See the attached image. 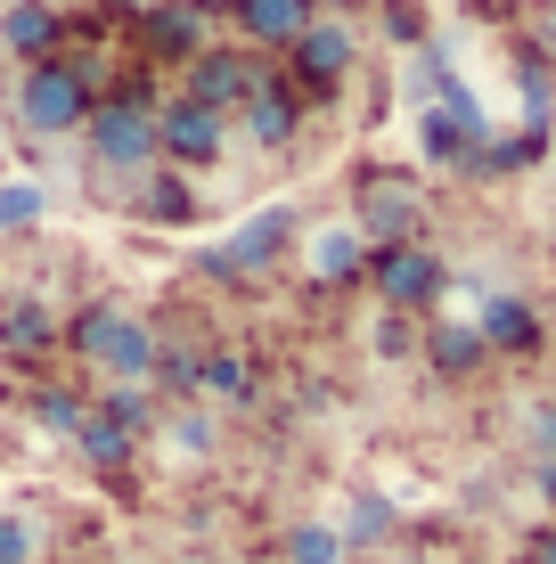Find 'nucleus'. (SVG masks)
<instances>
[{
    "label": "nucleus",
    "mask_w": 556,
    "mask_h": 564,
    "mask_svg": "<svg viewBox=\"0 0 556 564\" xmlns=\"http://www.w3.org/2000/svg\"><path fill=\"white\" fill-rule=\"evenodd\" d=\"M295 238H303V213H295V205H262V213H246L221 246H205L197 270H205V279H221V286L262 279V270L286 262V246H295Z\"/></svg>",
    "instance_id": "f257e3e1"
},
{
    "label": "nucleus",
    "mask_w": 556,
    "mask_h": 564,
    "mask_svg": "<svg viewBox=\"0 0 556 564\" xmlns=\"http://www.w3.org/2000/svg\"><path fill=\"white\" fill-rule=\"evenodd\" d=\"M83 140H90V164L123 172V181H148V172L164 164L156 107H140V99H99V107H90V123H83Z\"/></svg>",
    "instance_id": "f03ea898"
},
{
    "label": "nucleus",
    "mask_w": 556,
    "mask_h": 564,
    "mask_svg": "<svg viewBox=\"0 0 556 564\" xmlns=\"http://www.w3.org/2000/svg\"><path fill=\"white\" fill-rule=\"evenodd\" d=\"M90 83L83 66H66V57H50V66H25V83H17V123L33 131V140H74V131L90 123Z\"/></svg>",
    "instance_id": "7ed1b4c3"
},
{
    "label": "nucleus",
    "mask_w": 556,
    "mask_h": 564,
    "mask_svg": "<svg viewBox=\"0 0 556 564\" xmlns=\"http://www.w3.org/2000/svg\"><path fill=\"white\" fill-rule=\"evenodd\" d=\"M369 286H377V303L385 311H434L443 303V286H450V270H443V254H434L426 238H410V246H377L369 254Z\"/></svg>",
    "instance_id": "20e7f679"
},
{
    "label": "nucleus",
    "mask_w": 556,
    "mask_h": 564,
    "mask_svg": "<svg viewBox=\"0 0 556 564\" xmlns=\"http://www.w3.org/2000/svg\"><path fill=\"white\" fill-rule=\"evenodd\" d=\"M352 229L377 246H410L417 229H426V197H417V181H401V172H369L360 181V205H352Z\"/></svg>",
    "instance_id": "39448f33"
},
{
    "label": "nucleus",
    "mask_w": 556,
    "mask_h": 564,
    "mask_svg": "<svg viewBox=\"0 0 556 564\" xmlns=\"http://www.w3.org/2000/svg\"><path fill=\"white\" fill-rule=\"evenodd\" d=\"M156 148H164V164L205 172V164H221V148H229V115L197 107V99L181 90L172 107H156Z\"/></svg>",
    "instance_id": "423d86ee"
},
{
    "label": "nucleus",
    "mask_w": 556,
    "mask_h": 564,
    "mask_svg": "<svg viewBox=\"0 0 556 564\" xmlns=\"http://www.w3.org/2000/svg\"><path fill=\"white\" fill-rule=\"evenodd\" d=\"M254 90H262V74H254L246 50H197V57H188V99H197V107L229 115V107L254 99Z\"/></svg>",
    "instance_id": "0eeeda50"
},
{
    "label": "nucleus",
    "mask_w": 556,
    "mask_h": 564,
    "mask_svg": "<svg viewBox=\"0 0 556 564\" xmlns=\"http://www.w3.org/2000/svg\"><path fill=\"white\" fill-rule=\"evenodd\" d=\"M303 270H312V286H360L369 279V238L352 221H319L303 238Z\"/></svg>",
    "instance_id": "6e6552de"
},
{
    "label": "nucleus",
    "mask_w": 556,
    "mask_h": 564,
    "mask_svg": "<svg viewBox=\"0 0 556 564\" xmlns=\"http://www.w3.org/2000/svg\"><path fill=\"white\" fill-rule=\"evenodd\" d=\"M254 393H262L254 352H238V344H205V360H197V401H205V410H254Z\"/></svg>",
    "instance_id": "1a4fd4ad"
},
{
    "label": "nucleus",
    "mask_w": 556,
    "mask_h": 564,
    "mask_svg": "<svg viewBox=\"0 0 556 564\" xmlns=\"http://www.w3.org/2000/svg\"><path fill=\"white\" fill-rule=\"evenodd\" d=\"M0 352L25 360V368H42L57 352V311L42 295H0Z\"/></svg>",
    "instance_id": "9d476101"
},
{
    "label": "nucleus",
    "mask_w": 556,
    "mask_h": 564,
    "mask_svg": "<svg viewBox=\"0 0 556 564\" xmlns=\"http://www.w3.org/2000/svg\"><path fill=\"white\" fill-rule=\"evenodd\" d=\"M352 57H360L352 25H336V17H312V33L295 42V74H303V90H336L344 74H352Z\"/></svg>",
    "instance_id": "9b49d317"
},
{
    "label": "nucleus",
    "mask_w": 556,
    "mask_h": 564,
    "mask_svg": "<svg viewBox=\"0 0 556 564\" xmlns=\"http://www.w3.org/2000/svg\"><path fill=\"white\" fill-rule=\"evenodd\" d=\"M229 17H238L246 50H295L312 33V0H238Z\"/></svg>",
    "instance_id": "f8f14e48"
},
{
    "label": "nucleus",
    "mask_w": 556,
    "mask_h": 564,
    "mask_svg": "<svg viewBox=\"0 0 556 564\" xmlns=\"http://www.w3.org/2000/svg\"><path fill=\"white\" fill-rule=\"evenodd\" d=\"M0 50L25 57V66H50V50H57V9H50V0H9V9H0Z\"/></svg>",
    "instance_id": "ddd939ff"
},
{
    "label": "nucleus",
    "mask_w": 556,
    "mask_h": 564,
    "mask_svg": "<svg viewBox=\"0 0 556 564\" xmlns=\"http://www.w3.org/2000/svg\"><path fill=\"white\" fill-rule=\"evenodd\" d=\"M295 131H303V90L262 83L254 99H246V140H254V148H286Z\"/></svg>",
    "instance_id": "4468645a"
},
{
    "label": "nucleus",
    "mask_w": 556,
    "mask_h": 564,
    "mask_svg": "<svg viewBox=\"0 0 556 564\" xmlns=\"http://www.w3.org/2000/svg\"><path fill=\"white\" fill-rule=\"evenodd\" d=\"M475 336H483L491 352H532V344H541V311H532L524 295H491L483 311H475Z\"/></svg>",
    "instance_id": "2eb2a0df"
},
{
    "label": "nucleus",
    "mask_w": 556,
    "mask_h": 564,
    "mask_svg": "<svg viewBox=\"0 0 556 564\" xmlns=\"http://www.w3.org/2000/svg\"><path fill=\"white\" fill-rule=\"evenodd\" d=\"M74 451L99 466V475H123L131 451H140V434H123V425H115V417L99 410V401H90V417H83V434H74Z\"/></svg>",
    "instance_id": "dca6fc26"
},
{
    "label": "nucleus",
    "mask_w": 556,
    "mask_h": 564,
    "mask_svg": "<svg viewBox=\"0 0 556 564\" xmlns=\"http://www.w3.org/2000/svg\"><path fill=\"white\" fill-rule=\"evenodd\" d=\"M148 50H156V57H197L205 50V17L188 9V0H181V9L156 0V9H148Z\"/></svg>",
    "instance_id": "f3484780"
},
{
    "label": "nucleus",
    "mask_w": 556,
    "mask_h": 564,
    "mask_svg": "<svg viewBox=\"0 0 556 564\" xmlns=\"http://www.w3.org/2000/svg\"><path fill=\"white\" fill-rule=\"evenodd\" d=\"M156 434L172 442V451H188V458H214V442H221V425L205 401H172V410L156 417Z\"/></svg>",
    "instance_id": "a211bd4d"
},
{
    "label": "nucleus",
    "mask_w": 556,
    "mask_h": 564,
    "mask_svg": "<svg viewBox=\"0 0 556 564\" xmlns=\"http://www.w3.org/2000/svg\"><path fill=\"white\" fill-rule=\"evenodd\" d=\"M140 213L164 221V229H181V221H197V188H188L181 172H148L140 181Z\"/></svg>",
    "instance_id": "6ab92c4d"
},
{
    "label": "nucleus",
    "mask_w": 556,
    "mask_h": 564,
    "mask_svg": "<svg viewBox=\"0 0 556 564\" xmlns=\"http://www.w3.org/2000/svg\"><path fill=\"white\" fill-rule=\"evenodd\" d=\"M50 221V188L42 181H0V238H33Z\"/></svg>",
    "instance_id": "aec40b11"
},
{
    "label": "nucleus",
    "mask_w": 556,
    "mask_h": 564,
    "mask_svg": "<svg viewBox=\"0 0 556 564\" xmlns=\"http://www.w3.org/2000/svg\"><path fill=\"white\" fill-rule=\"evenodd\" d=\"M426 360L443 368V377H475V368L491 360V344L475 336V327H434V336H426Z\"/></svg>",
    "instance_id": "412c9836"
},
{
    "label": "nucleus",
    "mask_w": 556,
    "mask_h": 564,
    "mask_svg": "<svg viewBox=\"0 0 556 564\" xmlns=\"http://www.w3.org/2000/svg\"><path fill=\"white\" fill-rule=\"evenodd\" d=\"M279 556H286V564H352V549H344L336 523H286Z\"/></svg>",
    "instance_id": "4be33fe9"
},
{
    "label": "nucleus",
    "mask_w": 556,
    "mask_h": 564,
    "mask_svg": "<svg viewBox=\"0 0 556 564\" xmlns=\"http://www.w3.org/2000/svg\"><path fill=\"white\" fill-rule=\"evenodd\" d=\"M83 417H90V401L74 393V384H33V425H42V434H83Z\"/></svg>",
    "instance_id": "5701e85b"
},
{
    "label": "nucleus",
    "mask_w": 556,
    "mask_h": 564,
    "mask_svg": "<svg viewBox=\"0 0 556 564\" xmlns=\"http://www.w3.org/2000/svg\"><path fill=\"white\" fill-rule=\"evenodd\" d=\"M336 532H344V549H377V540L393 532V499H377V491H352V508L336 516Z\"/></svg>",
    "instance_id": "b1692460"
},
{
    "label": "nucleus",
    "mask_w": 556,
    "mask_h": 564,
    "mask_svg": "<svg viewBox=\"0 0 556 564\" xmlns=\"http://www.w3.org/2000/svg\"><path fill=\"white\" fill-rule=\"evenodd\" d=\"M42 556H50L42 523H33V516H17V508H0V564H42Z\"/></svg>",
    "instance_id": "393cba45"
},
{
    "label": "nucleus",
    "mask_w": 556,
    "mask_h": 564,
    "mask_svg": "<svg viewBox=\"0 0 556 564\" xmlns=\"http://www.w3.org/2000/svg\"><path fill=\"white\" fill-rule=\"evenodd\" d=\"M532 442H541L548 466H556V401H541V410H532Z\"/></svg>",
    "instance_id": "a878e982"
},
{
    "label": "nucleus",
    "mask_w": 556,
    "mask_h": 564,
    "mask_svg": "<svg viewBox=\"0 0 556 564\" xmlns=\"http://www.w3.org/2000/svg\"><path fill=\"white\" fill-rule=\"evenodd\" d=\"M532 564H556V523H548L541 540H532Z\"/></svg>",
    "instance_id": "bb28decb"
},
{
    "label": "nucleus",
    "mask_w": 556,
    "mask_h": 564,
    "mask_svg": "<svg viewBox=\"0 0 556 564\" xmlns=\"http://www.w3.org/2000/svg\"><path fill=\"white\" fill-rule=\"evenodd\" d=\"M172 564H221V556H205V549H188V556H172Z\"/></svg>",
    "instance_id": "cd10ccee"
},
{
    "label": "nucleus",
    "mask_w": 556,
    "mask_h": 564,
    "mask_svg": "<svg viewBox=\"0 0 556 564\" xmlns=\"http://www.w3.org/2000/svg\"><path fill=\"white\" fill-rule=\"evenodd\" d=\"M107 9H140V17H148V9H156V0H107Z\"/></svg>",
    "instance_id": "c85d7f7f"
},
{
    "label": "nucleus",
    "mask_w": 556,
    "mask_h": 564,
    "mask_svg": "<svg viewBox=\"0 0 556 564\" xmlns=\"http://www.w3.org/2000/svg\"><path fill=\"white\" fill-rule=\"evenodd\" d=\"M188 9H197V17H205V9H238V0H188Z\"/></svg>",
    "instance_id": "c756f323"
},
{
    "label": "nucleus",
    "mask_w": 556,
    "mask_h": 564,
    "mask_svg": "<svg viewBox=\"0 0 556 564\" xmlns=\"http://www.w3.org/2000/svg\"><path fill=\"white\" fill-rule=\"evenodd\" d=\"M312 9H319V0H312ZM328 9H360V0H328Z\"/></svg>",
    "instance_id": "7c9ffc66"
},
{
    "label": "nucleus",
    "mask_w": 556,
    "mask_h": 564,
    "mask_svg": "<svg viewBox=\"0 0 556 564\" xmlns=\"http://www.w3.org/2000/svg\"><path fill=\"white\" fill-rule=\"evenodd\" d=\"M0 131H9V107H0Z\"/></svg>",
    "instance_id": "2f4dec72"
},
{
    "label": "nucleus",
    "mask_w": 556,
    "mask_h": 564,
    "mask_svg": "<svg viewBox=\"0 0 556 564\" xmlns=\"http://www.w3.org/2000/svg\"><path fill=\"white\" fill-rule=\"evenodd\" d=\"M50 9H66V0H50Z\"/></svg>",
    "instance_id": "473e14b6"
}]
</instances>
